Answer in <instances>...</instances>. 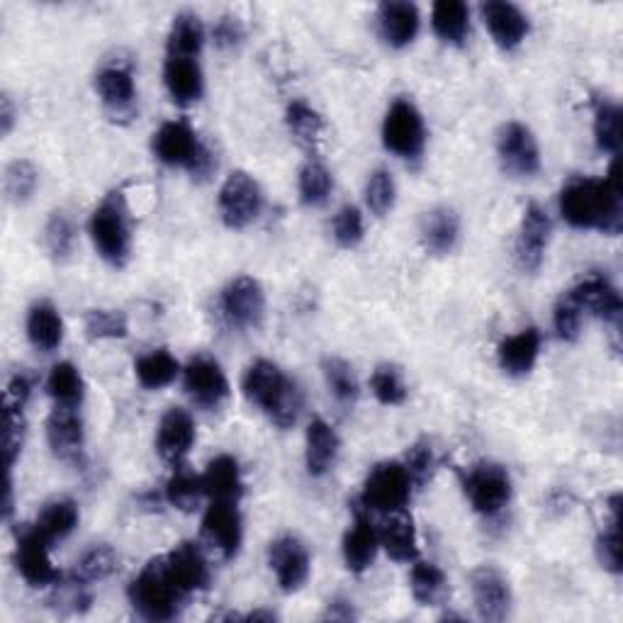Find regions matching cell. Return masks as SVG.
Returning a JSON list of instances; mask_svg holds the SVG:
<instances>
[{"label": "cell", "instance_id": "6da1fadb", "mask_svg": "<svg viewBox=\"0 0 623 623\" xmlns=\"http://www.w3.org/2000/svg\"><path fill=\"white\" fill-rule=\"evenodd\" d=\"M561 215L570 227L619 234L623 227L621 176L614 161L604 178H573L561 190Z\"/></svg>", "mask_w": 623, "mask_h": 623}, {"label": "cell", "instance_id": "7a4b0ae2", "mask_svg": "<svg viewBox=\"0 0 623 623\" xmlns=\"http://www.w3.org/2000/svg\"><path fill=\"white\" fill-rule=\"evenodd\" d=\"M241 389L244 397L266 412L278 428H290L305 405L303 389L270 360L251 363L249 370L244 373Z\"/></svg>", "mask_w": 623, "mask_h": 623}, {"label": "cell", "instance_id": "3957f363", "mask_svg": "<svg viewBox=\"0 0 623 623\" xmlns=\"http://www.w3.org/2000/svg\"><path fill=\"white\" fill-rule=\"evenodd\" d=\"M88 234L100 258L115 268H122L132 254V222L122 190H112L88 219Z\"/></svg>", "mask_w": 623, "mask_h": 623}, {"label": "cell", "instance_id": "277c9868", "mask_svg": "<svg viewBox=\"0 0 623 623\" xmlns=\"http://www.w3.org/2000/svg\"><path fill=\"white\" fill-rule=\"evenodd\" d=\"M129 602L135 612L147 621H171L180 612L184 592L168 573L166 555L154 557L145 565V570L129 584Z\"/></svg>", "mask_w": 623, "mask_h": 623}, {"label": "cell", "instance_id": "5b68a950", "mask_svg": "<svg viewBox=\"0 0 623 623\" xmlns=\"http://www.w3.org/2000/svg\"><path fill=\"white\" fill-rule=\"evenodd\" d=\"M154 154L166 166L186 168L192 178H207L217 168L215 154L186 120H171L159 127L154 135Z\"/></svg>", "mask_w": 623, "mask_h": 623}, {"label": "cell", "instance_id": "8992f818", "mask_svg": "<svg viewBox=\"0 0 623 623\" xmlns=\"http://www.w3.org/2000/svg\"><path fill=\"white\" fill-rule=\"evenodd\" d=\"M461 485L473 510L497 516L512 500V477L500 463H475L461 475Z\"/></svg>", "mask_w": 623, "mask_h": 623}, {"label": "cell", "instance_id": "52a82bcc", "mask_svg": "<svg viewBox=\"0 0 623 623\" xmlns=\"http://www.w3.org/2000/svg\"><path fill=\"white\" fill-rule=\"evenodd\" d=\"M412 477L407 473L405 463L385 461L373 467L363 485V497L360 504L366 510H378V512H399L405 510L407 502L412 500Z\"/></svg>", "mask_w": 623, "mask_h": 623}, {"label": "cell", "instance_id": "ba28073f", "mask_svg": "<svg viewBox=\"0 0 623 623\" xmlns=\"http://www.w3.org/2000/svg\"><path fill=\"white\" fill-rule=\"evenodd\" d=\"M383 145L399 159H419L426 145L424 117L412 100L399 98L383 120Z\"/></svg>", "mask_w": 623, "mask_h": 623}, {"label": "cell", "instance_id": "9c48e42d", "mask_svg": "<svg viewBox=\"0 0 623 623\" xmlns=\"http://www.w3.org/2000/svg\"><path fill=\"white\" fill-rule=\"evenodd\" d=\"M217 205L222 222L229 229H246L256 222L264 210L261 186L249 174L234 171L231 176H227L225 186L219 188Z\"/></svg>", "mask_w": 623, "mask_h": 623}, {"label": "cell", "instance_id": "30bf717a", "mask_svg": "<svg viewBox=\"0 0 623 623\" xmlns=\"http://www.w3.org/2000/svg\"><path fill=\"white\" fill-rule=\"evenodd\" d=\"M219 309L231 329H256L261 327L266 315V293L261 283L251 276L234 278L219 295Z\"/></svg>", "mask_w": 623, "mask_h": 623}, {"label": "cell", "instance_id": "8fae6325", "mask_svg": "<svg viewBox=\"0 0 623 623\" xmlns=\"http://www.w3.org/2000/svg\"><path fill=\"white\" fill-rule=\"evenodd\" d=\"M200 534L205 543L222 555L225 561L237 557L244 541V526H241V514L237 502L212 500L202 514Z\"/></svg>", "mask_w": 623, "mask_h": 623}, {"label": "cell", "instance_id": "7c38bea8", "mask_svg": "<svg viewBox=\"0 0 623 623\" xmlns=\"http://www.w3.org/2000/svg\"><path fill=\"white\" fill-rule=\"evenodd\" d=\"M49 548L51 543L34 526L24 528L18 536L16 567L30 587H51V584H59L61 580V573L51 563Z\"/></svg>", "mask_w": 623, "mask_h": 623}, {"label": "cell", "instance_id": "4fadbf2b", "mask_svg": "<svg viewBox=\"0 0 623 623\" xmlns=\"http://www.w3.org/2000/svg\"><path fill=\"white\" fill-rule=\"evenodd\" d=\"M186 393L195 405L217 409L229 397V380L212 356H192L184 370Z\"/></svg>", "mask_w": 623, "mask_h": 623}, {"label": "cell", "instance_id": "5bb4252c", "mask_svg": "<svg viewBox=\"0 0 623 623\" xmlns=\"http://www.w3.org/2000/svg\"><path fill=\"white\" fill-rule=\"evenodd\" d=\"M497 151L504 171L518 178H531L541 171V149L534 132L522 122H510L502 127Z\"/></svg>", "mask_w": 623, "mask_h": 623}, {"label": "cell", "instance_id": "9a60e30c", "mask_svg": "<svg viewBox=\"0 0 623 623\" xmlns=\"http://www.w3.org/2000/svg\"><path fill=\"white\" fill-rule=\"evenodd\" d=\"M268 565L283 592H297L309 577V553L305 543L295 536H280L270 543Z\"/></svg>", "mask_w": 623, "mask_h": 623}, {"label": "cell", "instance_id": "2e32d148", "mask_svg": "<svg viewBox=\"0 0 623 623\" xmlns=\"http://www.w3.org/2000/svg\"><path fill=\"white\" fill-rule=\"evenodd\" d=\"M551 229L553 225L548 212H545L541 205L531 202L524 210L522 227H518L516 237V261L522 266V270L534 273L541 268L545 249H548L551 241Z\"/></svg>", "mask_w": 623, "mask_h": 623}, {"label": "cell", "instance_id": "e0dca14e", "mask_svg": "<svg viewBox=\"0 0 623 623\" xmlns=\"http://www.w3.org/2000/svg\"><path fill=\"white\" fill-rule=\"evenodd\" d=\"M471 590L479 619L504 621L512 606L510 582L492 565H479L471 573Z\"/></svg>", "mask_w": 623, "mask_h": 623}, {"label": "cell", "instance_id": "ac0fdd59", "mask_svg": "<svg viewBox=\"0 0 623 623\" xmlns=\"http://www.w3.org/2000/svg\"><path fill=\"white\" fill-rule=\"evenodd\" d=\"M47 441L59 461L78 463L83 458V419L78 407H57L47 419Z\"/></svg>", "mask_w": 623, "mask_h": 623}, {"label": "cell", "instance_id": "d6986e66", "mask_svg": "<svg viewBox=\"0 0 623 623\" xmlns=\"http://www.w3.org/2000/svg\"><path fill=\"white\" fill-rule=\"evenodd\" d=\"M380 548V534L375 531L370 514L366 506H356V516L354 524L346 531L344 536V563L350 570V573H366V570L373 565L375 555H378Z\"/></svg>", "mask_w": 623, "mask_h": 623}, {"label": "cell", "instance_id": "ffe728a7", "mask_svg": "<svg viewBox=\"0 0 623 623\" xmlns=\"http://www.w3.org/2000/svg\"><path fill=\"white\" fill-rule=\"evenodd\" d=\"M192 444H195L192 417L186 409L171 407L159 422V432H156V451H159V456L166 463L180 465L190 453Z\"/></svg>", "mask_w": 623, "mask_h": 623}, {"label": "cell", "instance_id": "44dd1931", "mask_svg": "<svg viewBox=\"0 0 623 623\" xmlns=\"http://www.w3.org/2000/svg\"><path fill=\"white\" fill-rule=\"evenodd\" d=\"M166 565L184 594L202 592L210 587V565H207L205 553L195 543H178L176 548L166 555Z\"/></svg>", "mask_w": 623, "mask_h": 623}, {"label": "cell", "instance_id": "7402d4cb", "mask_svg": "<svg viewBox=\"0 0 623 623\" xmlns=\"http://www.w3.org/2000/svg\"><path fill=\"white\" fill-rule=\"evenodd\" d=\"M483 20L492 39H495V44L504 51L516 49L531 30L528 18L524 16L522 8H516L514 3H504V0H490V3H485Z\"/></svg>", "mask_w": 623, "mask_h": 623}, {"label": "cell", "instance_id": "603a6c76", "mask_svg": "<svg viewBox=\"0 0 623 623\" xmlns=\"http://www.w3.org/2000/svg\"><path fill=\"white\" fill-rule=\"evenodd\" d=\"M305 446H307L305 448L307 473L312 477H324L334 467L336 458H339L342 441H339V434H336V428L329 422L315 417L307 424Z\"/></svg>", "mask_w": 623, "mask_h": 623}, {"label": "cell", "instance_id": "cb8c5ba5", "mask_svg": "<svg viewBox=\"0 0 623 623\" xmlns=\"http://www.w3.org/2000/svg\"><path fill=\"white\" fill-rule=\"evenodd\" d=\"M164 83L168 96L178 106H192L205 93V76L198 59L186 57H168L164 67Z\"/></svg>", "mask_w": 623, "mask_h": 623}, {"label": "cell", "instance_id": "d4e9b609", "mask_svg": "<svg viewBox=\"0 0 623 623\" xmlns=\"http://www.w3.org/2000/svg\"><path fill=\"white\" fill-rule=\"evenodd\" d=\"M570 293H573L582 312L587 309L594 317H600L609 324H619V319L623 315V303H621L619 290L606 278L592 276L587 280L577 283Z\"/></svg>", "mask_w": 623, "mask_h": 623}, {"label": "cell", "instance_id": "484cf974", "mask_svg": "<svg viewBox=\"0 0 623 623\" xmlns=\"http://www.w3.org/2000/svg\"><path fill=\"white\" fill-rule=\"evenodd\" d=\"M422 16L414 3H383L378 8V28L380 37L393 49H405L419 34Z\"/></svg>", "mask_w": 623, "mask_h": 623}, {"label": "cell", "instance_id": "4316f807", "mask_svg": "<svg viewBox=\"0 0 623 623\" xmlns=\"http://www.w3.org/2000/svg\"><path fill=\"white\" fill-rule=\"evenodd\" d=\"M538 354H541V332L534 327L510 336V339H504L497 348L500 368L506 375H512V378H522V375H528L534 370Z\"/></svg>", "mask_w": 623, "mask_h": 623}, {"label": "cell", "instance_id": "83f0119b", "mask_svg": "<svg viewBox=\"0 0 623 623\" xmlns=\"http://www.w3.org/2000/svg\"><path fill=\"white\" fill-rule=\"evenodd\" d=\"M380 545L395 563H414L419 555V538L412 516L399 510L389 514L380 531Z\"/></svg>", "mask_w": 623, "mask_h": 623}, {"label": "cell", "instance_id": "f1b7e54d", "mask_svg": "<svg viewBox=\"0 0 623 623\" xmlns=\"http://www.w3.org/2000/svg\"><path fill=\"white\" fill-rule=\"evenodd\" d=\"M202 477L205 497L219 500V502H239L244 495V479L237 458L231 456H217L207 463Z\"/></svg>", "mask_w": 623, "mask_h": 623}, {"label": "cell", "instance_id": "f546056e", "mask_svg": "<svg viewBox=\"0 0 623 623\" xmlns=\"http://www.w3.org/2000/svg\"><path fill=\"white\" fill-rule=\"evenodd\" d=\"M461 237V219L451 207H436V210L424 215L422 222V241L426 251L436 256H446L456 249Z\"/></svg>", "mask_w": 623, "mask_h": 623}, {"label": "cell", "instance_id": "4dcf8cb0", "mask_svg": "<svg viewBox=\"0 0 623 623\" xmlns=\"http://www.w3.org/2000/svg\"><path fill=\"white\" fill-rule=\"evenodd\" d=\"M96 90L102 106L112 112H129L135 106V76L125 67H106L96 76Z\"/></svg>", "mask_w": 623, "mask_h": 623}, {"label": "cell", "instance_id": "1f68e13d", "mask_svg": "<svg viewBox=\"0 0 623 623\" xmlns=\"http://www.w3.org/2000/svg\"><path fill=\"white\" fill-rule=\"evenodd\" d=\"M28 339L37 350H55L63 342V322L51 303H34L28 312Z\"/></svg>", "mask_w": 623, "mask_h": 623}, {"label": "cell", "instance_id": "d6a6232c", "mask_svg": "<svg viewBox=\"0 0 623 623\" xmlns=\"http://www.w3.org/2000/svg\"><path fill=\"white\" fill-rule=\"evenodd\" d=\"M432 28L448 44H465L471 34V8L463 0H438L432 10Z\"/></svg>", "mask_w": 623, "mask_h": 623}, {"label": "cell", "instance_id": "836d02e7", "mask_svg": "<svg viewBox=\"0 0 623 623\" xmlns=\"http://www.w3.org/2000/svg\"><path fill=\"white\" fill-rule=\"evenodd\" d=\"M78 518H81V514H78V506L73 500H55L44 506L42 514L37 516V522L32 526L49 543H55L73 534L78 526Z\"/></svg>", "mask_w": 623, "mask_h": 623}, {"label": "cell", "instance_id": "e575fe53", "mask_svg": "<svg viewBox=\"0 0 623 623\" xmlns=\"http://www.w3.org/2000/svg\"><path fill=\"white\" fill-rule=\"evenodd\" d=\"M412 596L422 606H438L448 600V580L436 563H414L409 575Z\"/></svg>", "mask_w": 623, "mask_h": 623}, {"label": "cell", "instance_id": "d590c367", "mask_svg": "<svg viewBox=\"0 0 623 623\" xmlns=\"http://www.w3.org/2000/svg\"><path fill=\"white\" fill-rule=\"evenodd\" d=\"M205 44V28L202 20L192 12H180L174 18L171 32H168V57H186L195 59L202 51Z\"/></svg>", "mask_w": 623, "mask_h": 623}, {"label": "cell", "instance_id": "8d00e7d4", "mask_svg": "<svg viewBox=\"0 0 623 623\" xmlns=\"http://www.w3.org/2000/svg\"><path fill=\"white\" fill-rule=\"evenodd\" d=\"M47 393L57 402V407H78L86 395V383L81 378V370L69 360L57 363L47 378Z\"/></svg>", "mask_w": 623, "mask_h": 623}, {"label": "cell", "instance_id": "74e56055", "mask_svg": "<svg viewBox=\"0 0 623 623\" xmlns=\"http://www.w3.org/2000/svg\"><path fill=\"white\" fill-rule=\"evenodd\" d=\"M180 373L178 360L168 354L166 348L159 350H151V354L141 356L135 363V375L141 387L147 389H161L166 385H171Z\"/></svg>", "mask_w": 623, "mask_h": 623}, {"label": "cell", "instance_id": "f35d334b", "mask_svg": "<svg viewBox=\"0 0 623 623\" xmlns=\"http://www.w3.org/2000/svg\"><path fill=\"white\" fill-rule=\"evenodd\" d=\"M285 125H288L290 135L300 141L303 147H317L324 135V120L322 115L307 106L303 100H295L285 110Z\"/></svg>", "mask_w": 623, "mask_h": 623}, {"label": "cell", "instance_id": "ab89813d", "mask_svg": "<svg viewBox=\"0 0 623 623\" xmlns=\"http://www.w3.org/2000/svg\"><path fill=\"white\" fill-rule=\"evenodd\" d=\"M117 565H120V557H117V553L110 548V545H93V548L86 551L81 555V561L76 563L73 567V580L76 582H81V584H93V582H100V580H108Z\"/></svg>", "mask_w": 623, "mask_h": 623}, {"label": "cell", "instance_id": "60d3db41", "mask_svg": "<svg viewBox=\"0 0 623 623\" xmlns=\"http://www.w3.org/2000/svg\"><path fill=\"white\" fill-rule=\"evenodd\" d=\"M202 497H205L202 477L186 471V467L176 465V473L168 477L166 483V502L180 512H192Z\"/></svg>", "mask_w": 623, "mask_h": 623}, {"label": "cell", "instance_id": "b9f144b4", "mask_svg": "<svg viewBox=\"0 0 623 623\" xmlns=\"http://www.w3.org/2000/svg\"><path fill=\"white\" fill-rule=\"evenodd\" d=\"M322 370H324V378H327V385L332 389V395L336 397V402H342V405H346V407L354 405L360 393L354 366L339 356H329V358H324Z\"/></svg>", "mask_w": 623, "mask_h": 623}, {"label": "cell", "instance_id": "7bdbcfd3", "mask_svg": "<svg viewBox=\"0 0 623 623\" xmlns=\"http://www.w3.org/2000/svg\"><path fill=\"white\" fill-rule=\"evenodd\" d=\"M334 190V178L329 168L319 161H309L300 171V200L307 207L327 205L329 195Z\"/></svg>", "mask_w": 623, "mask_h": 623}, {"label": "cell", "instance_id": "ee69618b", "mask_svg": "<svg viewBox=\"0 0 623 623\" xmlns=\"http://www.w3.org/2000/svg\"><path fill=\"white\" fill-rule=\"evenodd\" d=\"M129 324L120 309H88L86 315V336L90 342L125 339Z\"/></svg>", "mask_w": 623, "mask_h": 623}, {"label": "cell", "instance_id": "f6af8a7d", "mask_svg": "<svg viewBox=\"0 0 623 623\" xmlns=\"http://www.w3.org/2000/svg\"><path fill=\"white\" fill-rule=\"evenodd\" d=\"M594 141L600 151L616 154L621 147V108L616 102H600L594 112Z\"/></svg>", "mask_w": 623, "mask_h": 623}, {"label": "cell", "instance_id": "bcb514c9", "mask_svg": "<svg viewBox=\"0 0 623 623\" xmlns=\"http://www.w3.org/2000/svg\"><path fill=\"white\" fill-rule=\"evenodd\" d=\"M370 389L375 399L380 402L385 407H399L402 402L407 399V385L402 373L395 366H378L370 378Z\"/></svg>", "mask_w": 623, "mask_h": 623}, {"label": "cell", "instance_id": "7dc6e473", "mask_svg": "<svg viewBox=\"0 0 623 623\" xmlns=\"http://www.w3.org/2000/svg\"><path fill=\"white\" fill-rule=\"evenodd\" d=\"M44 244L55 258H69L76 246V227L67 212H55L47 219Z\"/></svg>", "mask_w": 623, "mask_h": 623}, {"label": "cell", "instance_id": "c3c4849f", "mask_svg": "<svg viewBox=\"0 0 623 623\" xmlns=\"http://www.w3.org/2000/svg\"><path fill=\"white\" fill-rule=\"evenodd\" d=\"M39 184V174L34 164L30 161H12L6 168V176H3V186H6V195L12 202H24L32 198V192L37 190Z\"/></svg>", "mask_w": 623, "mask_h": 623}, {"label": "cell", "instance_id": "681fc988", "mask_svg": "<svg viewBox=\"0 0 623 623\" xmlns=\"http://www.w3.org/2000/svg\"><path fill=\"white\" fill-rule=\"evenodd\" d=\"M395 198H397V188L393 174L385 171V168L373 171L366 186V202L370 207V212L378 217L387 215L395 207Z\"/></svg>", "mask_w": 623, "mask_h": 623}, {"label": "cell", "instance_id": "f907efd6", "mask_svg": "<svg viewBox=\"0 0 623 623\" xmlns=\"http://www.w3.org/2000/svg\"><path fill=\"white\" fill-rule=\"evenodd\" d=\"M332 231L336 244L342 249H354L363 241V215L356 205H344L339 212L334 215Z\"/></svg>", "mask_w": 623, "mask_h": 623}, {"label": "cell", "instance_id": "816d5d0a", "mask_svg": "<svg viewBox=\"0 0 623 623\" xmlns=\"http://www.w3.org/2000/svg\"><path fill=\"white\" fill-rule=\"evenodd\" d=\"M24 446V419L20 409L3 407V461L6 471L10 473L12 465L20 458Z\"/></svg>", "mask_w": 623, "mask_h": 623}, {"label": "cell", "instance_id": "f5cc1de1", "mask_svg": "<svg viewBox=\"0 0 623 623\" xmlns=\"http://www.w3.org/2000/svg\"><path fill=\"white\" fill-rule=\"evenodd\" d=\"M553 324L555 332L563 342H575L580 336V324H582V307L573 297V293H565L561 300H557L553 309Z\"/></svg>", "mask_w": 623, "mask_h": 623}, {"label": "cell", "instance_id": "db71d44e", "mask_svg": "<svg viewBox=\"0 0 623 623\" xmlns=\"http://www.w3.org/2000/svg\"><path fill=\"white\" fill-rule=\"evenodd\" d=\"M621 518H612L596 538V561L609 573H621Z\"/></svg>", "mask_w": 623, "mask_h": 623}, {"label": "cell", "instance_id": "11a10c76", "mask_svg": "<svg viewBox=\"0 0 623 623\" xmlns=\"http://www.w3.org/2000/svg\"><path fill=\"white\" fill-rule=\"evenodd\" d=\"M434 451L432 446L426 444V441H419V444H414L407 451V458H405V467L412 477V485L414 487H424L428 479L434 475Z\"/></svg>", "mask_w": 623, "mask_h": 623}, {"label": "cell", "instance_id": "9f6ffc18", "mask_svg": "<svg viewBox=\"0 0 623 623\" xmlns=\"http://www.w3.org/2000/svg\"><path fill=\"white\" fill-rule=\"evenodd\" d=\"M212 39H215V44L219 49L239 47L241 39H244V28H241L239 18H234V16L219 18L217 24H215V30H212Z\"/></svg>", "mask_w": 623, "mask_h": 623}, {"label": "cell", "instance_id": "6f0895ef", "mask_svg": "<svg viewBox=\"0 0 623 623\" xmlns=\"http://www.w3.org/2000/svg\"><path fill=\"white\" fill-rule=\"evenodd\" d=\"M32 393V383L28 375H16V378H10L8 387H6V397H3V407L6 409H20L28 405Z\"/></svg>", "mask_w": 623, "mask_h": 623}, {"label": "cell", "instance_id": "680465c9", "mask_svg": "<svg viewBox=\"0 0 623 623\" xmlns=\"http://www.w3.org/2000/svg\"><path fill=\"white\" fill-rule=\"evenodd\" d=\"M12 125H16V106H12L10 96L6 93L3 98H0V132L10 135Z\"/></svg>", "mask_w": 623, "mask_h": 623}, {"label": "cell", "instance_id": "91938a15", "mask_svg": "<svg viewBox=\"0 0 623 623\" xmlns=\"http://www.w3.org/2000/svg\"><path fill=\"white\" fill-rule=\"evenodd\" d=\"M354 616H356L354 606H350V602H346V600L329 602L327 614H324V619H332V621H350Z\"/></svg>", "mask_w": 623, "mask_h": 623}]
</instances>
